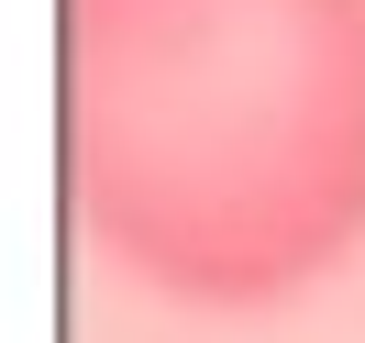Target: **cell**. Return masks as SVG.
<instances>
[{
  "mask_svg": "<svg viewBox=\"0 0 365 343\" xmlns=\"http://www.w3.org/2000/svg\"><path fill=\"white\" fill-rule=\"evenodd\" d=\"M67 188L166 299L321 288L365 244V0H67Z\"/></svg>",
  "mask_w": 365,
  "mask_h": 343,
  "instance_id": "6da1fadb",
  "label": "cell"
}]
</instances>
